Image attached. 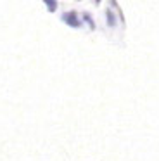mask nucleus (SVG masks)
<instances>
[{
  "label": "nucleus",
  "mask_w": 159,
  "mask_h": 161,
  "mask_svg": "<svg viewBox=\"0 0 159 161\" xmlns=\"http://www.w3.org/2000/svg\"><path fill=\"white\" fill-rule=\"evenodd\" d=\"M45 4H47L48 7H50V11H55V2H50V0H47Z\"/></svg>",
  "instance_id": "3"
},
{
  "label": "nucleus",
  "mask_w": 159,
  "mask_h": 161,
  "mask_svg": "<svg viewBox=\"0 0 159 161\" xmlns=\"http://www.w3.org/2000/svg\"><path fill=\"white\" fill-rule=\"evenodd\" d=\"M107 19H109V25L111 26H114V16H112V12H111V11H107Z\"/></svg>",
  "instance_id": "2"
},
{
  "label": "nucleus",
  "mask_w": 159,
  "mask_h": 161,
  "mask_svg": "<svg viewBox=\"0 0 159 161\" xmlns=\"http://www.w3.org/2000/svg\"><path fill=\"white\" fill-rule=\"evenodd\" d=\"M62 19H64L68 25H71V26H80V25H81V23H80V19L76 18L74 12H66V14H62Z\"/></svg>",
  "instance_id": "1"
}]
</instances>
